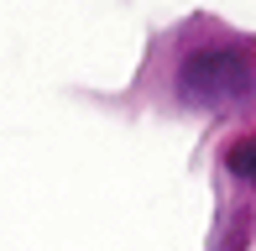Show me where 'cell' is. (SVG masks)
Listing matches in <instances>:
<instances>
[{"label":"cell","mask_w":256,"mask_h":251,"mask_svg":"<svg viewBox=\"0 0 256 251\" xmlns=\"http://www.w3.org/2000/svg\"><path fill=\"white\" fill-rule=\"evenodd\" d=\"M178 100L183 105H199V110H220V105H236L256 89V58L236 42L225 48H199L178 63Z\"/></svg>","instance_id":"6da1fadb"},{"label":"cell","mask_w":256,"mask_h":251,"mask_svg":"<svg viewBox=\"0 0 256 251\" xmlns=\"http://www.w3.org/2000/svg\"><path fill=\"white\" fill-rule=\"evenodd\" d=\"M225 162H230V178H236V184L256 188V136H240V142L225 152Z\"/></svg>","instance_id":"7a4b0ae2"}]
</instances>
